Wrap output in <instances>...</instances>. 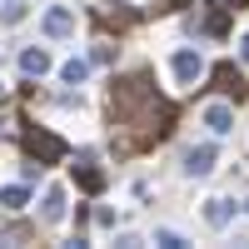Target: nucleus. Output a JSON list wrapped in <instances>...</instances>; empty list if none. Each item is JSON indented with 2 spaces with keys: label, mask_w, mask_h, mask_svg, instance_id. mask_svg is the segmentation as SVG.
I'll use <instances>...</instances> for the list:
<instances>
[{
  "label": "nucleus",
  "mask_w": 249,
  "mask_h": 249,
  "mask_svg": "<svg viewBox=\"0 0 249 249\" xmlns=\"http://www.w3.org/2000/svg\"><path fill=\"white\" fill-rule=\"evenodd\" d=\"M175 115H179V110L170 105V100H160L150 70L120 75L115 85H110V124L124 135V140L115 144V155H135V150L160 144L164 135L175 130Z\"/></svg>",
  "instance_id": "obj_1"
},
{
  "label": "nucleus",
  "mask_w": 249,
  "mask_h": 249,
  "mask_svg": "<svg viewBox=\"0 0 249 249\" xmlns=\"http://www.w3.org/2000/svg\"><path fill=\"white\" fill-rule=\"evenodd\" d=\"M20 144H25V155H30V160H40V164H60V160L70 155V144L60 140L55 130H40V124H30V130L20 135Z\"/></svg>",
  "instance_id": "obj_2"
},
{
  "label": "nucleus",
  "mask_w": 249,
  "mask_h": 249,
  "mask_svg": "<svg viewBox=\"0 0 249 249\" xmlns=\"http://www.w3.org/2000/svg\"><path fill=\"white\" fill-rule=\"evenodd\" d=\"M210 80H214V90L234 95V100H249V80L239 75V65H234V60H219V65L210 70Z\"/></svg>",
  "instance_id": "obj_3"
},
{
  "label": "nucleus",
  "mask_w": 249,
  "mask_h": 249,
  "mask_svg": "<svg viewBox=\"0 0 249 249\" xmlns=\"http://www.w3.org/2000/svg\"><path fill=\"white\" fill-rule=\"evenodd\" d=\"M214 160H219L214 144H195V150H184V175H190V179H204V175L214 170Z\"/></svg>",
  "instance_id": "obj_4"
},
{
  "label": "nucleus",
  "mask_w": 249,
  "mask_h": 249,
  "mask_svg": "<svg viewBox=\"0 0 249 249\" xmlns=\"http://www.w3.org/2000/svg\"><path fill=\"white\" fill-rule=\"evenodd\" d=\"M170 65H175V80H179V85H195V80H204V60H199V50H179Z\"/></svg>",
  "instance_id": "obj_5"
},
{
  "label": "nucleus",
  "mask_w": 249,
  "mask_h": 249,
  "mask_svg": "<svg viewBox=\"0 0 249 249\" xmlns=\"http://www.w3.org/2000/svg\"><path fill=\"white\" fill-rule=\"evenodd\" d=\"M40 30H45L50 40H65V35H75V15H70L65 5H50L45 20H40Z\"/></svg>",
  "instance_id": "obj_6"
},
{
  "label": "nucleus",
  "mask_w": 249,
  "mask_h": 249,
  "mask_svg": "<svg viewBox=\"0 0 249 249\" xmlns=\"http://www.w3.org/2000/svg\"><path fill=\"white\" fill-rule=\"evenodd\" d=\"M95 20H100V25H115V30H130L140 15H135L130 5H120V0H115V5L105 0V5H95Z\"/></svg>",
  "instance_id": "obj_7"
},
{
  "label": "nucleus",
  "mask_w": 249,
  "mask_h": 249,
  "mask_svg": "<svg viewBox=\"0 0 249 249\" xmlns=\"http://www.w3.org/2000/svg\"><path fill=\"white\" fill-rule=\"evenodd\" d=\"M75 184H80L85 195H100V190H105V170H95L90 155H80V164H75Z\"/></svg>",
  "instance_id": "obj_8"
},
{
  "label": "nucleus",
  "mask_w": 249,
  "mask_h": 249,
  "mask_svg": "<svg viewBox=\"0 0 249 249\" xmlns=\"http://www.w3.org/2000/svg\"><path fill=\"white\" fill-rule=\"evenodd\" d=\"M40 219H45V224H60V219H65V190H60V184L45 190V199H40Z\"/></svg>",
  "instance_id": "obj_9"
},
{
  "label": "nucleus",
  "mask_w": 249,
  "mask_h": 249,
  "mask_svg": "<svg viewBox=\"0 0 249 249\" xmlns=\"http://www.w3.org/2000/svg\"><path fill=\"white\" fill-rule=\"evenodd\" d=\"M45 70H50V55L40 50V45H30V50H20V75H25V80H40Z\"/></svg>",
  "instance_id": "obj_10"
},
{
  "label": "nucleus",
  "mask_w": 249,
  "mask_h": 249,
  "mask_svg": "<svg viewBox=\"0 0 249 249\" xmlns=\"http://www.w3.org/2000/svg\"><path fill=\"white\" fill-rule=\"evenodd\" d=\"M204 124H210L214 135H230L234 130V110L230 105H210V110H204Z\"/></svg>",
  "instance_id": "obj_11"
},
{
  "label": "nucleus",
  "mask_w": 249,
  "mask_h": 249,
  "mask_svg": "<svg viewBox=\"0 0 249 249\" xmlns=\"http://www.w3.org/2000/svg\"><path fill=\"white\" fill-rule=\"evenodd\" d=\"M204 219H210L214 230H224V224L234 219V204L230 199H204Z\"/></svg>",
  "instance_id": "obj_12"
},
{
  "label": "nucleus",
  "mask_w": 249,
  "mask_h": 249,
  "mask_svg": "<svg viewBox=\"0 0 249 249\" xmlns=\"http://www.w3.org/2000/svg\"><path fill=\"white\" fill-rule=\"evenodd\" d=\"M90 65H95V60H65V65H60V80H65V85H80V80H85L90 75Z\"/></svg>",
  "instance_id": "obj_13"
},
{
  "label": "nucleus",
  "mask_w": 249,
  "mask_h": 249,
  "mask_svg": "<svg viewBox=\"0 0 249 249\" xmlns=\"http://www.w3.org/2000/svg\"><path fill=\"white\" fill-rule=\"evenodd\" d=\"M0 204H5V210H25L30 190H25V184H5V190H0Z\"/></svg>",
  "instance_id": "obj_14"
},
{
  "label": "nucleus",
  "mask_w": 249,
  "mask_h": 249,
  "mask_svg": "<svg viewBox=\"0 0 249 249\" xmlns=\"http://www.w3.org/2000/svg\"><path fill=\"white\" fill-rule=\"evenodd\" d=\"M224 10H230V5H214L210 15L199 20V30H210V35H224V30H230V15H224Z\"/></svg>",
  "instance_id": "obj_15"
},
{
  "label": "nucleus",
  "mask_w": 249,
  "mask_h": 249,
  "mask_svg": "<svg viewBox=\"0 0 249 249\" xmlns=\"http://www.w3.org/2000/svg\"><path fill=\"white\" fill-rule=\"evenodd\" d=\"M35 230H30V224H5V230H0V239H5V244H20V239H30Z\"/></svg>",
  "instance_id": "obj_16"
},
{
  "label": "nucleus",
  "mask_w": 249,
  "mask_h": 249,
  "mask_svg": "<svg viewBox=\"0 0 249 249\" xmlns=\"http://www.w3.org/2000/svg\"><path fill=\"white\" fill-rule=\"evenodd\" d=\"M155 244H160V249H184V239H179L175 230H155Z\"/></svg>",
  "instance_id": "obj_17"
},
{
  "label": "nucleus",
  "mask_w": 249,
  "mask_h": 249,
  "mask_svg": "<svg viewBox=\"0 0 249 249\" xmlns=\"http://www.w3.org/2000/svg\"><path fill=\"white\" fill-rule=\"evenodd\" d=\"M0 20H5V25H15V20H25V5H20V0H10V5L0 10Z\"/></svg>",
  "instance_id": "obj_18"
},
{
  "label": "nucleus",
  "mask_w": 249,
  "mask_h": 249,
  "mask_svg": "<svg viewBox=\"0 0 249 249\" xmlns=\"http://www.w3.org/2000/svg\"><path fill=\"white\" fill-rule=\"evenodd\" d=\"M90 60H95V65H115V45H95Z\"/></svg>",
  "instance_id": "obj_19"
},
{
  "label": "nucleus",
  "mask_w": 249,
  "mask_h": 249,
  "mask_svg": "<svg viewBox=\"0 0 249 249\" xmlns=\"http://www.w3.org/2000/svg\"><path fill=\"white\" fill-rule=\"evenodd\" d=\"M179 5H190V0H160V5H155V10L164 15V10H179Z\"/></svg>",
  "instance_id": "obj_20"
},
{
  "label": "nucleus",
  "mask_w": 249,
  "mask_h": 249,
  "mask_svg": "<svg viewBox=\"0 0 249 249\" xmlns=\"http://www.w3.org/2000/svg\"><path fill=\"white\" fill-rule=\"evenodd\" d=\"M224 5H230V10H244V5H249V0H224Z\"/></svg>",
  "instance_id": "obj_21"
},
{
  "label": "nucleus",
  "mask_w": 249,
  "mask_h": 249,
  "mask_svg": "<svg viewBox=\"0 0 249 249\" xmlns=\"http://www.w3.org/2000/svg\"><path fill=\"white\" fill-rule=\"evenodd\" d=\"M239 55H244V60H249V35H244V40H239Z\"/></svg>",
  "instance_id": "obj_22"
},
{
  "label": "nucleus",
  "mask_w": 249,
  "mask_h": 249,
  "mask_svg": "<svg viewBox=\"0 0 249 249\" xmlns=\"http://www.w3.org/2000/svg\"><path fill=\"white\" fill-rule=\"evenodd\" d=\"M244 210H249V204H244Z\"/></svg>",
  "instance_id": "obj_23"
}]
</instances>
